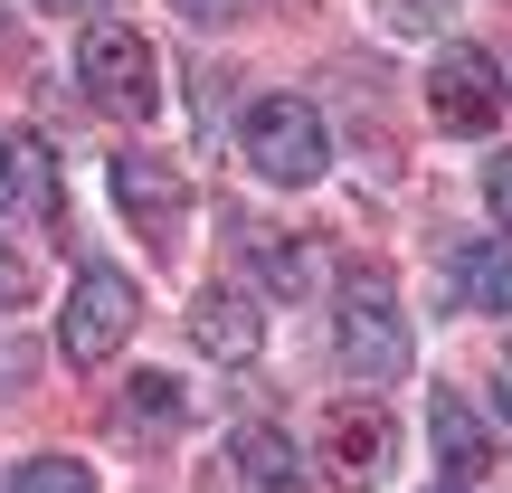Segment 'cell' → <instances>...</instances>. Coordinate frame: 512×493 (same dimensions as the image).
<instances>
[{
	"instance_id": "6da1fadb",
	"label": "cell",
	"mask_w": 512,
	"mask_h": 493,
	"mask_svg": "<svg viewBox=\"0 0 512 493\" xmlns=\"http://www.w3.org/2000/svg\"><path fill=\"white\" fill-rule=\"evenodd\" d=\"M238 152H247L256 181H275V190H313L332 171V133L304 95H256L238 114Z\"/></svg>"
},
{
	"instance_id": "7a4b0ae2",
	"label": "cell",
	"mask_w": 512,
	"mask_h": 493,
	"mask_svg": "<svg viewBox=\"0 0 512 493\" xmlns=\"http://www.w3.org/2000/svg\"><path fill=\"white\" fill-rule=\"evenodd\" d=\"M76 86H86V105L114 114V124H152V105H162L152 48H143L133 29H95L86 48H76Z\"/></svg>"
},
{
	"instance_id": "3957f363",
	"label": "cell",
	"mask_w": 512,
	"mask_h": 493,
	"mask_svg": "<svg viewBox=\"0 0 512 493\" xmlns=\"http://www.w3.org/2000/svg\"><path fill=\"white\" fill-rule=\"evenodd\" d=\"M427 124L437 133H494L503 124V67L484 48H437L427 57Z\"/></svg>"
},
{
	"instance_id": "277c9868",
	"label": "cell",
	"mask_w": 512,
	"mask_h": 493,
	"mask_svg": "<svg viewBox=\"0 0 512 493\" xmlns=\"http://www.w3.org/2000/svg\"><path fill=\"white\" fill-rule=\"evenodd\" d=\"M332 351H342V370H361V380H399V370H408V323L389 313L380 275H361V285L342 294V313H332Z\"/></svg>"
},
{
	"instance_id": "5b68a950",
	"label": "cell",
	"mask_w": 512,
	"mask_h": 493,
	"mask_svg": "<svg viewBox=\"0 0 512 493\" xmlns=\"http://www.w3.org/2000/svg\"><path fill=\"white\" fill-rule=\"evenodd\" d=\"M124 332H133V285L114 266H86L76 294H67V323H57V351H67V361H114Z\"/></svg>"
},
{
	"instance_id": "8992f818",
	"label": "cell",
	"mask_w": 512,
	"mask_h": 493,
	"mask_svg": "<svg viewBox=\"0 0 512 493\" xmlns=\"http://www.w3.org/2000/svg\"><path fill=\"white\" fill-rule=\"evenodd\" d=\"M190 342H200L209 361L247 370L256 351H266V313H256V294L247 285H200V294H190Z\"/></svg>"
},
{
	"instance_id": "52a82bcc",
	"label": "cell",
	"mask_w": 512,
	"mask_h": 493,
	"mask_svg": "<svg viewBox=\"0 0 512 493\" xmlns=\"http://www.w3.org/2000/svg\"><path fill=\"white\" fill-rule=\"evenodd\" d=\"M114 209H124V219L143 228L152 247H171V228H181L190 190H181V171L152 162V152H114Z\"/></svg>"
},
{
	"instance_id": "ba28073f",
	"label": "cell",
	"mask_w": 512,
	"mask_h": 493,
	"mask_svg": "<svg viewBox=\"0 0 512 493\" xmlns=\"http://www.w3.org/2000/svg\"><path fill=\"white\" fill-rule=\"evenodd\" d=\"M427 437H437V465H446L456 484L494 475V427H484L475 408L456 399V389H427Z\"/></svg>"
},
{
	"instance_id": "9c48e42d",
	"label": "cell",
	"mask_w": 512,
	"mask_h": 493,
	"mask_svg": "<svg viewBox=\"0 0 512 493\" xmlns=\"http://www.w3.org/2000/svg\"><path fill=\"white\" fill-rule=\"evenodd\" d=\"M389 456H399V427L380 418V408H332V475L342 484H380L389 475Z\"/></svg>"
},
{
	"instance_id": "30bf717a",
	"label": "cell",
	"mask_w": 512,
	"mask_h": 493,
	"mask_svg": "<svg viewBox=\"0 0 512 493\" xmlns=\"http://www.w3.org/2000/svg\"><path fill=\"white\" fill-rule=\"evenodd\" d=\"M228 446H238V475H247L256 493H294V484H304V446H294L285 427L247 418V427H238V437H228Z\"/></svg>"
},
{
	"instance_id": "8fae6325",
	"label": "cell",
	"mask_w": 512,
	"mask_h": 493,
	"mask_svg": "<svg viewBox=\"0 0 512 493\" xmlns=\"http://www.w3.org/2000/svg\"><path fill=\"white\" fill-rule=\"evenodd\" d=\"M456 294H465V313H512V247H465Z\"/></svg>"
},
{
	"instance_id": "7c38bea8",
	"label": "cell",
	"mask_w": 512,
	"mask_h": 493,
	"mask_svg": "<svg viewBox=\"0 0 512 493\" xmlns=\"http://www.w3.org/2000/svg\"><path fill=\"white\" fill-rule=\"evenodd\" d=\"M256 275H266L275 294H313V256L294 238H256Z\"/></svg>"
},
{
	"instance_id": "4fadbf2b",
	"label": "cell",
	"mask_w": 512,
	"mask_h": 493,
	"mask_svg": "<svg viewBox=\"0 0 512 493\" xmlns=\"http://www.w3.org/2000/svg\"><path fill=\"white\" fill-rule=\"evenodd\" d=\"M10 493H95V475H86L76 456H29V465L10 475Z\"/></svg>"
},
{
	"instance_id": "5bb4252c",
	"label": "cell",
	"mask_w": 512,
	"mask_h": 493,
	"mask_svg": "<svg viewBox=\"0 0 512 493\" xmlns=\"http://www.w3.org/2000/svg\"><path fill=\"white\" fill-rule=\"evenodd\" d=\"M133 408H143V418H162V427H181V418H190V389L162 380V370H133Z\"/></svg>"
},
{
	"instance_id": "9a60e30c",
	"label": "cell",
	"mask_w": 512,
	"mask_h": 493,
	"mask_svg": "<svg viewBox=\"0 0 512 493\" xmlns=\"http://www.w3.org/2000/svg\"><path fill=\"white\" fill-rule=\"evenodd\" d=\"M19 304H29V256L0 238V313H19Z\"/></svg>"
},
{
	"instance_id": "2e32d148",
	"label": "cell",
	"mask_w": 512,
	"mask_h": 493,
	"mask_svg": "<svg viewBox=\"0 0 512 493\" xmlns=\"http://www.w3.org/2000/svg\"><path fill=\"white\" fill-rule=\"evenodd\" d=\"M484 200H494V219L512 228V152H494V162H484Z\"/></svg>"
},
{
	"instance_id": "e0dca14e",
	"label": "cell",
	"mask_w": 512,
	"mask_h": 493,
	"mask_svg": "<svg viewBox=\"0 0 512 493\" xmlns=\"http://www.w3.org/2000/svg\"><path fill=\"white\" fill-rule=\"evenodd\" d=\"M256 0H181V19H200V29H228V19H247Z\"/></svg>"
},
{
	"instance_id": "ac0fdd59",
	"label": "cell",
	"mask_w": 512,
	"mask_h": 493,
	"mask_svg": "<svg viewBox=\"0 0 512 493\" xmlns=\"http://www.w3.org/2000/svg\"><path fill=\"white\" fill-rule=\"evenodd\" d=\"M494 427H503V437H512V361L494 370Z\"/></svg>"
},
{
	"instance_id": "d6986e66",
	"label": "cell",
	"mask_w": 512,
	"mask_h": 493,
	"mask_svg": "<svg viewBox=\"0 0 512 493\" xmlns=\"http://www.w3.org/2000/svg\"><path fill=\"white\" fill-rule=\"evenodd\" d=\"M38 10H57V19H95L105 0H38Z\"/></svg>"
},
{
	"instance_id": "ffe728a7",
	"label": "cell",
	"mask_w": 512,
	"mask_h": 493,
	"mask_svg": "<svg viewBox=\"0 0 512 493\" xmlns=\"http://www.w3.org/2000/svg\"><path fill=\"white\" fill-rule=\"evenodd\" d=\"M10 190H19V162H10V143H0V209H10Z\"/></svg>"
}]
</instances>
